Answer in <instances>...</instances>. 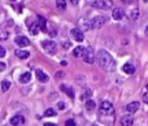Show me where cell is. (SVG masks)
Returning <instances> with one entry per match:
<instances>
[{
  "label": "cell",
  "instance_id": "obj_1",
  "mask_svg": "<svg viewBox=\"0 0 148 126\" xmlns=\"http://www.w3.org/2000/svg\"><path fill=\"white\" fill-rule=\"evenodd\" d=\"M96 59H97L99 66L103 70H105V72H113V70L116 69L114 59H113L112 55L108 51H105V49H100V51L97 52Z\"/></svg>",
  "mask_w": 148,
  "mask_h": 126
},
{
  "label": "cell",
  "instance_id": "obj_2",
  "mask_svg": "<svg viewBox=\"0 0 148 126\" xmlns=\"http://www.w3.org/2000/svg\"><path fill=\"white\" fill-rule=\"evenodd\" d=\"M82 59H83L84 62L87 64H94L95 61V52L92 49V47H86L83 51V55H82Z\"/></svg>",
  "mask_w": 148,
  "mask_h": 126
},
{
  "label": "cell",
  "instance_id": "obj_3",
  "mask_svg": "<svg viewBox=\"0 0 148 126\" xmlns=\"http://www.w3.org/2000/svg\"><path fill=\"white\" fill-rule=\"evenodd\" d=\"M99 111H100V113L101 114L108 116V114H113L114 108H113V104L110 103V101H103V103L100 104V107H99Z\"/></svg>",
  "mask_w": 148,
  "mask_h": 126
},
{
  "label": "cell",
  "instance_id": "obj_4",
  "mask_svg": "<svg viewBox=\"0 0 148 126\" xmlns=\"http://www.w3.org/2000/svg\"><path fill=\"white\" fill-rule=\"evenodd\" d=\"M42 46H43L44 51H46L47 53H49V55H55L56 53V51H57V44L55 43V42H52V40H43Z\"/></svg>",
  "mask_w": 148,
  "mask_h": 126
},
{
  "label": "cell",
  "instance_id": "obj_5",
  "mask_svg": "<svg viewBox=\"0 0 148 126\" xmlns=\"http://www.w3.org/2000/svg\"><path fill=\"white\" fill-rule=\"evenodd\" d=\"M104 23H107V17L105 16H96L91 20V27L92 29H100Z\"/></svg>",
  "mask_w": 148,
  "mask_h": 126
},
{
  "label": "cell",
  "instance_id": "obj_6",
  "mask_svg": "<svg viewBox=\"0 0 148 126\" xmlns=\"http://www.w3.org/2000/svg\"><path fill=\"white\" fill-rule=\"evenodd\" d=\"M92 7L97 8V9H108L112 7V1L110 0H95L92 1Z\"/></svg>",
  "mask_w": 148,
  "mask_h": 126
},
{
  "label": "cell",
  "instance_id": "obj_7",
  "mask_svg": "<svg viewBox=\"0 0 148 126\" xmlns=\"http://www.w3.org/2000/svg\"><path fill=\"white\" fill-rule=\"evenodd\" d=\"M70 34H72L74 40L79 42V43H81V42H83L84 35H83V31H82V30H79V29H73V30L70 31Z\"/></svg>",
  "mask_w": 148,
  "mask_h": 126
},
{
  "label": "cell",
  "instance_id": "obj_8",
  "mask_svg": "<svg viewBox=\"0 0 148 126\" xmlns=\"http://www.w3.org/2000/svg\"><path fill=\"white\" fill-rule=\"evenodd\" d=\"M14 42H16V44H17L18 47H27V46H30V42H29V39L26 38V36H16Z\"/></svg>",
  "mask_w": 148,
  "mask_h": 126
},
{
  "label": "cell",
  "instance_id": "obj_9",
  "mask_svg": "<svg viewBox=\"0 0 148 126\" xmlns=\"http://www.w3.org/2000/svg\"><path fill=\"white\" fill-rule=\"evenodd\" d=\"M78 25L79 27H82V31H86L91 29V21H88L87 18H81L78 21Z\"/></svg>",
  "mask_w": 148,
  "mask_h": 126
},
{
  "label": "cell",
  "instance_id": "obj_10",
  "mask_svg": "<svg viewBox=\"0 0 148 126\" xmlns=\"http://www.w3.org/2000/svg\"><path fill=\"white\" fill-rule=\"evenodd\" d=\"M139 103L138 101H133V103H129L127 105H126V112H127V113H135L136 111H138L139 109Z\"/></svg>",
  "mask_w": 148,
  "mask_h": 126
},
{
  "label": "cell",
  "instance_id": "obj_11",
  "mask_svg": "<svg viewBox=\"0 0 148 126\" xmlns=\"http://www.w3.org/2000/svg\"><path fill=\"white\" fill-rule=\"evenodd\" d=\"M36 23H38V26H39V30L46 33L47 31V21L43 16H38V22Z\"/></svg>",
  "mask_w": 148,
  "mask_h": 126
},
{
  "label": "cell",
  "instance_id": "obj_12",
  "mask_svg": "<svg viewBox=\"0 0 148 126\" xmlns=\"http://www.w3.org/2000/svg\"><path fill=\"white\" fill-rule=\"evenodd\" d=\"M35 74H36V78H38V81H40V82H47V81L49 79V77L46 74V73L43 72V70L40 69H36L35 70Z\"/></svg>",
  "mask_w": 148,
  "mask_h": 126
},
{
  "label": "cell",
  "instance_id": "obj_13",
  "mask_svg": "<svg viewBox=\"0 0 148 126\" xmlns=\"http://www.w3.org/2000/svg\"><path fill=\"white\" fill-rule=\"evenodd\" d=\"M60 90L62 91V92H65L66 94L68 96H69V98H74V90L72 87H70V86H68V85H61L60 86Z\"/></svg>",
  "mask_w": 148,
  "mask_h": 126
},
{
  "label": "cell",
  "instance_id": "obj_14",
  "mask_svg": "<svg viewBox=\"0 0 148 126\" xmlns=\"http://www.w3.org/2000/svg\"><path fill=\"white\" fill-rule=\"evenodd\" d=\"M112 17L114 18L116 21L121 20V18L123 17V9L122 8H114V9H113V13H112Z\"/></svg>",
  "mask_w": 148,
  "mask_h": 126
},
{
  "label": "cell",
  "instance_id": "obj_15",
  "mask_svg": "<svg viewBox=\"0 0 148 126\" xmlns=\"http://www.w3.org/2000/svg\"><path fill=\"white\" fill-rule=\"evenodd\" d=\"M134 124V118L129 114V116H123L122 118H121V125L122 126H131Z\"/></svg>",
  "mask_w": 148,
  "mask_h": 126
},
{
  "label": "cell",
  "instance_id": "obj_16",
  "mask_svg": "<svg viewBox=\"0 0 148 126\" xmlns=\"http://www.w3.org/2000/svg\"><path fill=\"white\" fill-rule=\"evenodd\" d=\"M23 122H25V118L22 116H14L10 118V125H13V126H18V125L23 124Z\"/></svg>",
  "mask_w": 148,
  "mask_h": 126
},
{
  "label": "cell",
  "instance_id": "obj_17",
  "mask_svg": "<svg viewBox=\"0 0 148 126\" xmlns=\"http://www.w3.org/2000/svg\"><path fill=\"white\" fill-rule=\"evenodd\" d=\"M122 70L126 73V74H134V73H135V66L127 62V64H125L122 66Z\"/></svg>",
  "mask_w": 148,
  "mask_h": 126
},
{
  "label": "cell",
  "instance_id": "obj_18",
  "mask_svg": "<svg viewBox=\"0 0 148 126\" xmlns=\"http://www.w3.org/2000/svg\"><path fill=\"white\" fill-rule=\"evenodd\" d=\"M29 30H30V33L33 34V35H36V34H38V31H39V26H38V23H36V22H31V23H29Z\"/></svg>",
  "mask_w": 148,
  "mask_h": 126
},
{
  "label": "cell",
  "instance_id": "obj_19",
  "mask_svg": "<svg viewBox=\"0 0 148 126\" xmlns=\"http://www.w3.org/2000/svg\"><path fill=\"white\" fill-rule=\"evenodd\" d=\"M16 55H17L20 59H27L29 56H30V52H27V51H23V49H16V52H14Z\"/></svg>",
  "mask_w": 148,
  "mask_h": 126
},
{
  "label": "cell",
  "instance_id": "obj_20",
  "mask_svg": "<svg viewBox=\"0 0 148 126\" xmlns=\"http://www.w3.org/2000/svg\"><path fill=\"white\" fill-rule=\"evenodd\" d=\"M30 79H31V73L30 72L23 73V74L20 77V82L21 83H27V82H30Z\"/></svg>",
  "mask_w": 148,
  "mask_h": 126
},
{
  "label": "cell",
  "instance_id": "obj_21",
  "mask_svg": "<svg viewBox=\"0 0 148 126\" xmlns=\"http://www.w3.org/2000/svg\"><path fill=\"white\" fill-rule=\"evenodd\" d=\"M83 51H84V48H83L82 46L75 47V48L73 49V56H74V57H81L82 55H83Z\"/></svg>",
  "mask_w": 148,
  "mask_h": 126
},
{
  "label": "cell",
  "instance_id": "obj_22",
  "mask_svg": "<svg viewBox=\"0 0 148 126\" xmlns=\"http://www.w3.org/2000/svg\"><path fill=\"white\" fill-rule=\"evenodd\" d=\"M56 5L60 10L66 9V1H65V0H56Z\"/></svg>",
  "mask_w": 148,
  "mask_h": 126
},
{
  "label": "cell",
  "instance_id": "obj_23",
  "mask_svg": "<svg viewBox=\"0 0 148 126\" xmlns=\"http://www.w3.org/2000/svg\"><path fill=\"white\" fill-rule=\"evenodd\" d=\"M95 107H96V104H95L94 100H87L86 101V109L87 111H94Z\"/></svg>",
  "mask_w": 148,
  "mask_h": 126
},
{
  "label": "cell",
  "instance_id": "obj_24",
  "mask_svg": "<svg viewBox=\"0 0 148 126\" xmlns=\"http://www.w3.org/2000/svg\"><path fill=\"white\" fill-rule=\"evenodd\" d=\"M56 116V111L53 108H48L44 112V117H55Z\"/></svg>",
  "mask_w": 148,
  "mask_h": 126
},
{
  "label": "cell",
  "instance_id": "obj_25",
  "mask_svg": "<svg viewBox=\"0 0 148 126\" xmlns=\"http://www.w3.org/2000/svg\"><path fill=\"white\" fill-rule=\"evenodd\" d=\"M9 87H10V82H9V81H7V79L1 81V90L4 91V92L9 90Z\"/></svg>",
  "mask_w": 148,
  "mask_h": 126
},
{
  "label": "cell",
  "instance_id": "obj_26",
  "mask_svg": "<svg viewBox=\"0 0 148 126\" xmlns=\"http://www.w3.org/2000/svg\"><path fill=\"white\" fill-rule=\"evenodd\" d=\"M91 94H92L91 90H88V88H87V90L81 95V100H88L90 96H91Z\"/></svg>",
  "mask_w": 148,
  "mask_h": 126
},
{
  "label": "cell",
  "instance_id": "obj_27",
  "mask_svg": "<svg viewBox=\"0 0 148 126\" xmlns=\"http://www.w3.org/2000/svg\"><path fill=\"white\" fill-rule=\"evenodd\" d=\"M8 39V33L5 30H0V40H5Z\"/></svg>",
  "mask_w": 148,
  "mask_h": 126
},
{
  "label": "cell",
  "instance_id": "obj_28",
  "mask_svg": "<svg viewBox=\"0 0 148 126\" xmlns=\"http://www.w3.org/2000/svg\"><path fill=\"white\" fill-rule=\"evenodd\" d=\"M139 17V9H134L133 12H131V18H133V20H136V18Z\"/></svg>",
  "mask_w": 148,
  "mask_h": 126
},
{
  "label": "cell",
  "instance_id": "obj_29",
  "mask_svg": "<svg viewBox=\"0 0 148 126\" xmlns=\"http://www.w3.org/2000/svg\"><path fill=\"white\" fill-rule=\"evenodd\" d=\"M65 126H75V122H74V120H68L65 122Z\"/></svg>",
  "mask_w": 148,
  "mask_h": 126
},
{
  "label": "cell",
  "instance_id": "obj_30",
  "mask_svg": "<svg viewBox=\"0 0 148 126\" xmlns=\"http://www.w3.org/2000/svg\"><path fill=\"white\" fill-rule=\"evenodd\" d=\"M5 56V48L3 46H0V57H4Z\"/></svg>",
  "mask_w": 148,
  "mask_h": 126
},
{
  "label": "cell",
  "instance_id": "obj_31",
  "mask_svg": "<svg viewBox=\"0 0 148 126\" xmlns=\"http://www.w3.org/2000/svg\"><path fill=\"white\" fill-rule=\"evenodd\" d=\"M57 107H59V109H60V111H64V109H65V103H62V101H60V103L57 104Z\"/></svg>",
  "mask_w": 148,
  "mask_h": 126
},
{
  "label": "cell",
  "instance_id": "obj_32",
  "mask_svg": "<svg viewBox=\"0 0 148 126\" xmlns=\"http://www.w3.org/2000/svg\"><path fill=\"white\" fill-rule=\"evenodd\" d=\"M143 101H144L146 104H148V91L143 95Z\"/></svg>",
  "mask_w": 148,
  "mask_h": 126
},
{
  "label": "cell",
  "instance_id": "obj_33",
  "mask_svg": "<svg viewBox=\"0 0 148 126\" xmlns=\"http://www.w3.org/2000/svg\"><path fill=\"white\" fill-rule=\"evenodd\" d=\"M3 70H5V64L4 62H0V72H3Z\"/></svg>",
  "mask_w": 148,
  "mask_h": 126
},
{
  "label": "cell",
  "instance_id": "obj_34",
  "mask_svg": "<svg viewBox=\"0 0 148 126\" xmlns=\"http://www.w3.org/2000/svg\"><path fill=\"white\" fill-rule=\"evenodd\" d=\"M78 1H79V0H70V3H72L73 5H77V4H78Z\"/></svg>",
  "mask_w": 148,
  "mask_h": 126
},
{
  "label": "cell",
  "instance_id": "obj_35",
  "mask_svg": "<svg viewBox=\"0 0 148 126\" xmlns=\"http://www.w3.org/2000/svg\"><path fill=\"white\" fill-rule=\"evenodd\" d=\"M44 126H56V124H51V122H46Z\"/></svg>",
  "mask_w": 148,
  "mask_h": 126
},
{
  "label": "cell",
  "instance_id": "obj_36",
  "mask_svg": "<svg viewBox=\"0 0 148 126\" xmlns=\"http://www.w3.org/2000/svg\"><path fill=\"white\" fill-rule=\"evenodd\" d=\"M64 47H65V48H68V47H69V42H65V44H64Z\"/></svg>",
  "mask_w": 148,
  "mask_h": 126
},
{
  "label": "cell",
  "instance_id": "obj_37",
  "mask_svg": "<svg viewBox=\"0 0 148 126\" xmlns=\"http://www.w3.org/2000/svg\"><path fill=\"white\" fill-rule=\"evenodd\" d=\"M146 35H148V26L146 27Z\"/></svg>",
  "mask_w": 148,
  "mask_h": 126
},
{
  "label": "cell",
  "instance_id": "obj_38",
  "mask_svg": "<svg viewBox=\"0 0 148 126\" xmlns=\"http://www.w3.org/2000/svg\"><path fill=\"white\" fill-rule=\"evenodd\" d=\"M121 1H123V3H127V1H130V0H121Z\"/></svg>",
  "mask_w": 148,
  "mask_h": 126
},
{
  "label": "cell",
  "instance_id": "obj_39",
  "mask_svg": "<svg viewBox=\"0 0 148 126\" xmlns=\"http://www.w3.org/2000/svg\"><path fill=\"white\" fill-rule=\"evenodd\" d=\"M144 1H148V0H144Z\"/></svg>",
  "mask_w": 148,
  "mask_h": 126
},
{
  "label": "cell",
  "instance_id": "obj_40",
  "mask_svg": "<svg viewBox=\"0 0 148 126\" xmlns=\"http://www.w3.org/2000/svg\"><path fill=\"white\" fill-rule=\"evenodd\" d=\"M12 1H14V0H12Z\"/></svg>",
  "mask_w": 148,
  "mask_h": 126
}]
</instances>
